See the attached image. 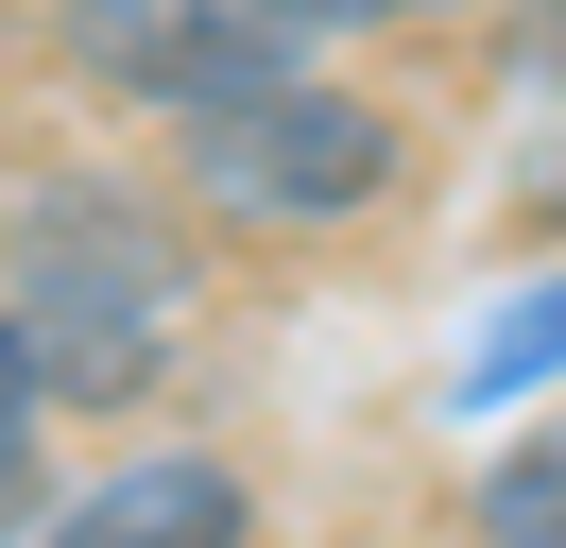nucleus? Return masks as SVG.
<instances>
[{
    "mask_svg": "<svg viewBox=\"0 0 566 548\" xmlns=\"http://www.w3.org/2000/svg\"><path fill=\"white\" fill-rule=\"evenodd\" d=\"M189 189L223 205V223H360V205L395 189V120L360 86H258V103H207V120H172Z\"/></svg>",
    "mask_w": 566,
    "mask_h": 548,
    "instance_id": "f03ea898",
    "label": "nucleus"
},
{
    "mask_svg": "<svg viewBox=\"0 0 566 548\" xmlns=\"http://www.w3.org/2000/svg\"><path fill=\"white\" fill-rule=\"evenodd\" d=\"M395 18H463V0H395Z\"/></svg>",
    "mask_w": 566,
    "mask_h": 548,
    "instance_id": "6e6552de",
    "label": "nucleus"
},
{
    "mask_svg": "<svg viewBox=\"0 0 566 548\" xmlns=\"http://www.w3.org/2000/svg\"><path fill=\"white\" fill-rule=\"evenodd\" d=\"M481 531H497V548H566V411L497 445V479H481Z\"/></svg>",
    "mask_w": 566,
    "mask_h": 548,
    "instance_id": "39448f33",
    "label": "nucleus"
},
{
    "mask_svg": "<svg viewBox=\"0 0 566 548\" xmlns=\"http://www.w3.org/2000/svg\"><path fill=\"white\" fill-rule=\"evenodd\" d=\"M52 548H258V497H241V463H207V445H155V463L86 479V497L52 514Z\"/></svg>",
    "mask_w": 566,
    "mask_h": 548,
    "instance_id": "20e7f679",
    "label": "nucleus"
},
{
    "mask_svg": "<svg viewBox=\"0 0 566 548\" xmlns=\"http://www.w3.org/2000/svg\"><path fill=\"white\" fill-rule=\"evenodd\" d=\"M0 274H18V342H35L52 394H120V377L189 326V240L155 223L138 189H104V171H70V189L18 205Z\"/></svg>",
    "mask_w": 566,
    "mask_h": 548,
    "instance_id": "f257e3e1",
    "label": "nucleus"
},
{
    "mask_svg": "<svg viewBox=\"0 0 566 548\" xmlns=\"http://www.w3.org/2000/svg\"><path fill=\"white\" fill-rule=\"evenodd\" d=\"M549 223H566V171H549Z\"/></svg>",
    "mask_w": 566,
    "mask_h": 548,
    "instance_id": "1a4fd4ad",
    "label": "nucleus"
},
{
    "mask_svg": "<svg viewBox=\"0 0 566 548\" xmlns=\"http://www.w3.org/2000/svg\"><path fill=\"white\" fill-rule=\"evenodd\" d=\"M70 68L104 103H155V120H207V103H258L310 68V34H275L258 0H70Z\"/></svg>",
    "mask_w": 566,
    "mask_h": 548,
    "instance_id": "7ed1b4c3",
    "label": "nucleus"
},
{
    "mask_svg": "<svg viewBox=\"0 0 566 548\" xmlns=\"http://www.w3.org/2000/svg\"><path fill=\"white\" fill-rule=\"evenodd\" d=\"M275 34H344V18H395V0H258Z\"/></svg>",
    "mask_w": 566,
    "mask_h": 548,
    "instance_id": "0eeeda50",
    "label": "nucleus"
},
{
    "mask_svg": "<svg viewBox=\"0 0 566 548\" xmlns=\"http://www.w3.org/2000/svg\"><path fill=\"white\" fill-rule=\"evenodd\" d=\"M35 429H52V377H35V342L0 326V514L35 497Z\"/></svg>",
    "mask_w": 566,
    "mask_h": 548,
    "instance_id": "423d86ee",
    "label": "nucleus"
}]
</instances>
